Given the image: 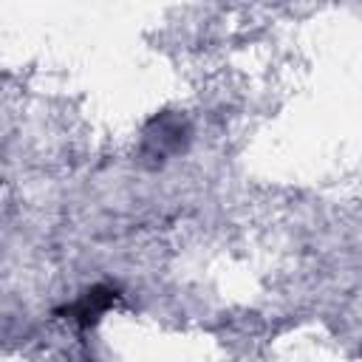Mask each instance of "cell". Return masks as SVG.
<instances>
[{
  "label": "cell",
  "mask_w": 362,
  "mask_h": 362,
  "mask_svg": "<svg viewBox=\"0 0 362 362\" xmlns=\"http://www.w3.org/2000/svg\"><path fill=\"white\" fill-rule=\"evenodd\" d=\"M116 288L110 286H90L76 303H71L68 308H62L59 314H65L71 322H76L79 328H90L99 322V317L116 303Z\"/></svg>",
  "instance_id": "6da1fadb"
}]
</instances>
